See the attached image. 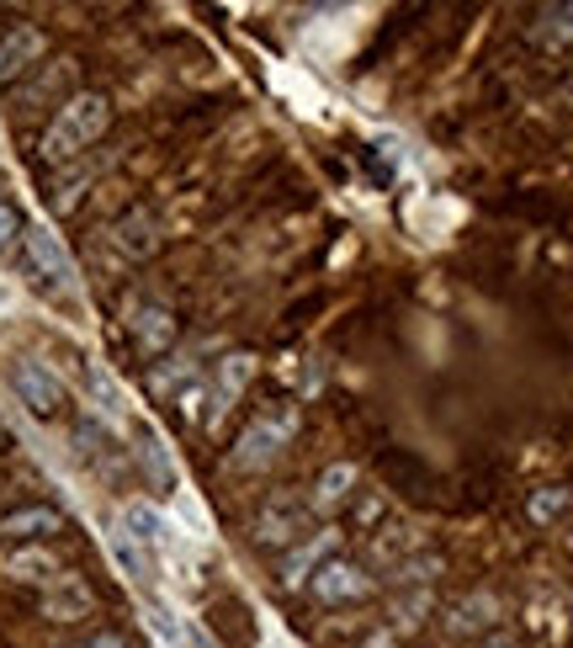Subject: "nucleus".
Returning a JSON list of instances; mask_svg holds the SVG:
<instances>
[{"label":"nucleus","mask_w":573,"mask_h":648,"mask_svg":"<svg viewBox=\"0 0 573 648\" xmlns=\"http://www.w3.org/2000/svg\"><path fill=\"white\" fill-rule=\"evenodd\" d=\"M372 648H388V638H378V644H372Z\"/></svg>","instance_id":"nucleus-21"},{"label":"nucleus","mask_w":573,"mask_h":648,"mask_svg":"<svg viewBox=\"0 0 573 648\" xmlns=\"http://www.w3.org/2000/svg\"><path fill=\"white\" fill-rule=\"evenodd\" d=\"M91 606V596H86V585H70V590H59V596H48V617H59V622H74L80 611Z\"/></svg>","instance_id":"nucleus-14"},{"label":"nucleus","mask_w":573,"mask_h":648,"mask_svg":"<svg viewBox=\"0 0 573 648\" xmlns=\"http://www.w3.org/2000/svg\"><path fill=\"white\" fill-rule=\"evenodd\" d=\"M107 122H112V101L107 97H96V91L70 97L64 107H59V118L48 122L43 154L48 160H70V154H80L86 144H96V139L107 133Z\"/></svg>","instance_id":"nucleus-1"},{"label":"nucleus","mask_w":573,"mask_h":648,"mask_svg":"<svg viewBox=\"0 0 573 648\" xmlns=\"http://www.w3.org/2000/svg\"><path fill=\"white\" fill-rule=\"evenodd\" d=\"M366 590H372V579H366V569L351 564V558H330V564H319V569H313V596L324 600V606L361 600Z\"/></svg>","instance_id":"nucleus-3"},{"label":"nucleus","mask_w":573,"mask_h":648,"mask_svg":"<svg viewBox=\"0 0 573 648\" xmlns=\"http://www.w3.org/2000/svg\"><path fill=\"white\" fill-rule=\"evenodd\" d=\"M112 240H118L122 256L143 261V256H154V245H160V229H154V218H149V213H128L118 229H112Z\"/></svg>","instance_id":"nucleus-8"},{"label":"nucleus","mask_w":573,"mask_h":648,"mask_svg":"<svg viewBox=\"0 0 573 648\" xmlns=\"http://www.w3.org/2000/svg\"><path fill=\"white\" fill-rule=\"evenodd\" d=\"M38 53H43V32H38V27H11V32L0 38V86L17 80Z\"/></svg>","instance_id":"nucleus-6"},{"label":"nucleus","mask_w":573,"mask_h":648,"mask_svg":"<svg viewBox=\"0 0 573 648\" xmlns=\"http://www.w3.org/2000/svg\"><path fill=\"white\" fill-rule=\"evenodd\" d=\"M122 527H128V537L143 542V548L165 542V516H160L154 505H128V510H122Z\"/></svg>","instance_id":"nucleus-9"},{"label":"nucleus","mask_w":573,"mask_h":648,"mask_svg":"<svg viewBox=\"0 0 573 648\" xmlns=\"http://www.w3.org/2000/svg\"><path fill=\"white\" fill-rule=\"evenodd\" d=\"M11 388H17V399H22L32 415H53V409L64 405V383L48 372L43 361H17V367H11Z\"/></svg>","instance_id":"nucleus-4"},{"label":"nucleus","mask_w":573,"mask_h":648,"mask_svg":"<svg viewBox=\"0 0 573 648\" xmlns=\"http://www.w3.org/2000/svg\"><path fill=\"white\" fill-rule=\"evenodd\" d=\"M292 537H298V510H292V505H271V510H265L261 516V542H292Z\"/></svg>","instance_id":"nucleus-12"},{"label":"nucleus","mask_w":573,"mask_h":648,"mask_svg":"<svg viewBox=\"0 0 573 648\" xmlns=\"http://www.w3.org/2000/svg\"><path fill=\"white\" fill-rule=\"evenodd\" d=\"M17 235H22V213L0 202V250H6V245H11V240H17Z\"/></svg>","instance_id":"nucleus-18"},{"label":"nucleus","mask_w":573,"mask_h":648,"mask_svg":"<svg viewBox=\"0 0 573 648\" xmlns=\"http://www.w3.org/2000/svg\"><path fill=\"white\" fill-rule=\"evenodd\" d=\"M6 569H11L17 579H48L59 564H53L48 552H11V558H6Z\"/></svg>","instance_id":"nucleus-15"},{"label":"nucleus","mask_w":573,"mask_h":648,"mask_svg":"<svg viewBox=\"0 0 573 648\" xmlns=\"http://www.w3.org/2000/svg\"><path fill=\"white\" fill-rule=\"evenodd\" d=\"M351 483H356V468H351V462H330V468L319 473L313 500H319V505H340L345 495H351Z\"/></svg>","instance_id":"nucleus-11"},{"label":"nucleus","mask_w":573,"mask_h":648,"mask_svg":"<svg viewBox=\"0 0 573 648\" xmlns=\"http://www.w3.org/2000/svg\"><path fill=\"white\" fill-rule=\"evenodd\" d=\"M489 648H515V644H510V638H500V644H489Z\"/></svg>","instance_id":"nucleus-20"},{"label":"nucleus","mask_w":573,"mask_h":648,"mask_svg":"<svg viewBox=\"0 0 573 648\" xmlns=\"http://www.w3.org/2000/svg\"><path fill=\"white\" fill-rule=\"evenodd\" d=\"M64 527V516L59 510H48V505H27V510H11L6 521H0V537H17V542H27V537H48V531Z\"/></svg>","instance_id":"nucleus-7"},{"label":"nucleus","mask_w":573,"mask_h":648,"mask_svg":"<svg viewBox=\"0 0 573 648\" xmlns=\"http://www.w3.org/2000/svg\"><path fill=\"white\" fill-rule=\"evenodd\" d=\"M563 505H569V489H542V495H531V521H552Z\"/></svg>","instance_id":"nucleus-16"},{"label":"nucleus","mask_w":573,"mask_h":648,"mask_svg":"<svg viewBox=\"0 0 573 648\" xmlns=\"http://www.w3.org/2000/svg\"><path fill=\"white\" fill-rule=\"evenodd\" d=\"M0 303H6V288H0Z\"/></svg>","instance_id":"nucleus-22"},{"label":"nucleus","mask_w":573,"mask_h":648,"mask_svg":"<svg viewBox=\"0 0 573 648\" xmlns=\"http://www.w3.org/2000/svg\"><path fill=\"white\" fill-rule=\"evenodd\" d=\"M330 548H334V537H330V531H324V537H313L309 548H303V552H298V558H292V564L282 569V579H286V585H298V579L309 575V569H313V564H319V558H324Z\"/></svg>","instance_id":"nucleus-13"},{"label":"nucleus","mask_w":573,"mask_h":648,"mask_svg":"<svg viewBox=\"0 0 573 648\" xmlns=\"http://www.w3.org/2000/svg\"><path fill=\"white\" fill-rule=\"evenodd\" d=\"M80 648H122V638H112V632H101V638H91V644H80Z\"/></svg>","instance_id":"nucleus-19"},{"label":"nucleus","mask_w":573,"mask_h":648,"mask_svg":"<svg viewBox=\"0 0 573 648\" xmlns=\"http://www.w3.org/2000/svg\"><path fill=\"white\" fill-rule=\"evenodd\" d=\"M244 383H250V361H244V357H229V361H223V378H218V393L229 399V393H239Z\"/></svg>","instance_id":"nucleus-17"},{"label":"nucleus","mask_w":573,"mask_h":648,"mask_svg":"<svg viewBox=\"0 0 573 648\" xmlns=\"http://www.w3.org/2000/svg\"><path fill=\"white\" fill-rule=\"evenodd\" d=\"M286 436H292V409H265V415H255V420L239 431L234 462L239 468H265V462L286 447Z\"/></svg>","instance_id":"nucleus-2"},{"label":"nucleus","mask_w":573,"mask_h":648,"mask_svg":"<svg viewBox=\"0 0 573 648\" xmlns=\"http://www.w3.org/2000/svg\"><path fill=\"white\" fill-rule=\"evenodd\" d=\"M133 330H139V340L149 351H165L170 340H175V319L165 309H139L133 313Z\"/></svg>","instance_id":"nucleus-10"},{"label":"nucleus","mask_w":573,"mask_h":648,"mask_svg":"<svg viewBox=\"0 0 573 648\" xmlns=\"http://www.w3.org/2000/svg\"><path fill=\"white\" fill-rule=\"evenodd\" d=\"M27 261L38 266V277L53 282V288H64L74 277V266H70V256H64V245H59L53 229H27Z\"/></svg>","instance_id":"nucleus-5"}]
</instances>
